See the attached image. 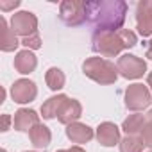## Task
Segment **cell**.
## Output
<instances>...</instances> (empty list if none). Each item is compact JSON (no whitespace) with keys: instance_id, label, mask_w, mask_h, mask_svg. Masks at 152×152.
I'll return each instance as SVG.
<instances>
[{"instance_id":"1","label":"cell","mask_w":152,"mask_h":152,"mask_svg":"<svg viewBox=\"0 0 152 152\" xmlns=\"http://www.w3.org/2000/svg\"><path fill=\"white\" fill-rule=\"evenodd\" d=\"M86 15L95 32H116L125 22L127 4L124 0H90L86 2Z\"/></svg>"},{"instance_id":"2","label":"cell","mask_w":152,"mask_h":152,"mask_svg":"<svg viewBox=\"0 0 152 152\" xmlns=\"http://www.w3.org/2000/svg\"><path fill=\"white\" fill-rule=\"evenodd\" d=\"M93 52L104 57H115L125 48H132L138 43V38L129 29H120L116 32H95L91 41Z\"/></svg>"},{"instance_id":"3","label":"cell","mask_w":152,"mask_h":152,"mask_svg":"<svg viewBox=\"0 0 152 152\" xmlns=\"http://www.w3.org/2000/svg\"><path fill=\"white\" fill-rule=\"evenodd\" d=\"M83 72L88 79H91L102 86L113 84L118 79V68L115 66V63H111L104 57H88L83 63Z\"/></svg>"},{"instance_id":"4","label":"cell","mask_w":152,"mask_h":152,"mask_svg":"<svg viewBox=\"0 0 152 152\" xmlns=\"http://www.w3.org/2000/svg\"><path fill=\"white\" fill-rule=\"evenodd\" d=\"M59 18L68 27L83 25L88 20L86 2H79V0H64V2H61L59 4Z\"/></svg>"},{"instance_id":"5","label":"cell","mask_w":152,"mask_h":152,"mask_svg":"<svg viewBox=\"0 0 152 152\" xmlns=\"http://www.w3.org/2000/svg\"><path fill=\"white\" fill-rule=\"evenodd\" d=\"M152 102V93L147 86L136 83L127 86L125 90V107L131 111H143L150 106Z\"/></svg>"},{"instance_id":"6","label":"cell","mask_w":152,"mask_h":152,"mask_svg":"<svg viewBox=\"0 0 152 152\" xmlns=\"http://www.w3.org/2000/svg\"><path fill=\"white\" fill-rule=\"evenodd\" d=\"M116 68H118V73L125 79H140L147 72V63L134 54H124L118 57Z\"/></svg>"},{"instance_id":"7","label":"cell","mask_w":152,"mask_h":152,"mask_svg":"<svg viewBox=\"0 0 152 152\" xmlns=\"http://www.w3.org/2000/svg\"><path fill=\"white\" fill-rule=\"evenodd\" d=\"M11 29L15 31L16 36L29 38L38 32V18L31 11H20L15 13L11 18Z\"/></svg>"},{"instance_id":"8","label":"cell","mask_w":152,"mask_h":152,"mask_svg":"<svg viewBox=\"0 0 152 152\" xmlns=\"http://www.w3.org/2000/svg\"><path fill=\"white\" fill-rule=\"evenodd\" d=\"M136 27L143 38L152 36V0H141L136 6Z\"/></svg>"},{"instance_id":"9","label":"cell","mask_w":152,"mask_h":152,"mask_svg":"<svg viewBox=\"0 0 152 152\" xmlns=\"http://www.w3.org/2000/svg\"><path fill=\"white\" fill-rule=\"evenodd\" d=\"M36 95H38V88L29 79H18L11 86V97L16 104H29L36 99Z\"/></svg>"},{"instance_id":"10","label":"cell","mask_w":152,"mask_h":152,"mask_svg":"<svg viewBox=\"0 0 152 152\" xmlns=\"http://www.w3.org/2000/svg\"><path fill=\"white\" fill-rule=\"evenodd\" d=\"M39 124V115L34 111V109H18L15 113V118H13V127L20 132H31L32 127H36Z\"/></svg>"},{"instance_id":"11","label":"cell","mask_w":152,"mask_h":152,"mask_svg":"<svg viewBox=\"0 0 152 152\" xmlns=\"http://www.w3.org/2000/svg\"><path fill=\"white\" fill-rule=\"evenodd\" d=\"M99 143L102 147H115L116 143H120V129L113 124V122H102L99 127H97V132H95Z\"/></svg>"},{"instance_id":"12","label":"cell","mask_w":152,"mask_h":152,"mask_svg":"<svg viewBox=\"0 0 152 152\" xmlns=\"http://www.w3.org/2000/svg\"><path fill=\"white\" fill-rule=\"evenodd\" d=\"M66 136L72 143H77V145H83V143H88L93 140L95 132L90 125L86 124H81V122H73L70 125H66Z\"/></svg>"},{"instance_id":"13","label":"cell","mask_w":152,"mask_h":152,"mask_svg":"<svg viewBox=\"0 0 152 152\" xmlns=\"http://www.w3.org/2000/svg\"><path fill=\"white\" fill-rule=\"evenodd\" d=\"M81 116H83V106H81V102L75 100V99H68L63 104V107H61V111L57 115V120L61 124H64V125H70L73 122H77Z\"/></svg>"},{"instance_id":"14","label":"cell","mask_w":152,"mask_h":152,"mask_svg":"<svg viewBox=\"0 0 152 152\" xmlns=\"http://www.w3.org/2000/svg\"><path fill=\"white\" fill-rule=\"evenodd\" d=\"M36 66H38V59H36V56L31 50L25 48V50H20L16 54V57H15V68H16L18 73H23V75L32 73L36 70Z\"/></svg>"},{"instance_id":"15","label":"cell","mask_w":152,"mask_h":152,"mask_svg":"<svg viewBox=\"0 0 152 152\" xmlns=\"http://www.w3.org/2000/svg\"><path fill=\"white\" fill-rule=\"evenodd\" d=\"M66 100H68L66 95H54V97H50V99L45 100L43 106H41V116H43L45 120L57 118V115H59V111H61V107H63V104H64Z\"/></svg>"},{"instance_id":"16","label":"cell","mask_w":152,"mask_h":152,"mask_svg":"<svg viewBox=\"0 0 152 152\" xmlns=\"http://www.w3.org/2000/svg\"><path fill=\"white\" fill-rule=\"evenodd\" d=\"M0 27H2V38H0V48L4 52H13L18 45H22V41H18L15 31L11 29V25H7L6 18H0Z\"/></svg>"},{"instance_id":"17","label":"cell","mask_w":152,"mask_h":152,"mask_svg":"<svg viewBox=\"0 0 152 152\" xmlns=\"http://www.w3.org/2000/svg\"><path fill=\"white\" fill-rule=\"evenodd\" d=\"M29 138H31V143L36 147V148H47L50 145V140H52V132L47 125L43 124H38L36 127H32V131L29 132Z\"/></svg>"},{"instance_id":"18","label":"cell","mask_w":152,"mask_h":152,"mask_svg":"<svg viewBox=\"0 0 152 152\" xmlns=\"http://www.w3.org/2000/svg\"><path fill=\"white\" fill-rule=\"evenodd\" d=\"M45 83H47V86H48L52 91H59L61 88H64L66 77H64L63 70H59V68L52 66V68H48V70H47V73H45Z\"/></svg>"},{"instance_id":"19","label":"cell","mask_w":152,"mask_h":152,"mask_svg":"<svg viewBox=\"0 0 152 152\" xmlns=\"http://www.w3.org/2000/svg\"><path fill=\"white\" fill-rule=\"evenodd\" d=\"M145 122H147V118L143 116V115H129V118H125L124 120V124H122V129L127 132V136H136V134H140L141 132V129L145 127Z\"/></svg>"},{"instance_id":"20","label":"cell","mask_w":152,"mask_h":152,"mask_svg":"<svg viewBox=\"0 0 152 152\" xmlns=\"http://www.w3.org/2000/svg\"><path fill=\"white\" fill-rule=\"evenodd\" d=\"M141 150H143V143L136 136H125L120 141V152H141Z\"/></svg>"},{"instance_id":"21","label":"cell","mask_w":152,"mask_h":152,"mask_svg":"<svg viewBox=\"0 0 152 152\" xmlns=\"http://www.w3.org/2000/svg\"><path fill=\"white\" fill-rule=\"evenodd\" d=\"M145 118H147V122H145V127L140 132V140H141V143L145 147L152 148V109L145 115Z\"/></svg>"},{"instance_id":"22","label":"cell","mask_w":152,"mask_h":152,"mask_svg":"<svg viewBox=\"0 0 152 152\" xmlns=\"http://www.w3.org/2000/svg\"><path fill=\"white\" fill-rule=\"evenodd\" d=\"M22 45L27 47V50H38V48L41 47V38H39V34L36 32V34H32V36H29V38H23V39H22Z\"/></svg>"},{"instance_id":"23","label":"cell","mask_w":152,"mask_h":152,"mask_svg":"<svg viewBox=\"0 0 152 152\" xmlns=\"http://www.w3.org/2000/svg\"><path fill=\"white\" fill-rule=\"evenodd\" d=\"M20 6V0H13V2H0V9L2 11H11Z\"/></svg>"},{"instance_id":"24","label":"cell","mask_w":152,"mask_h":152,"mask_svg":"<svg viewBox=\"0 0 152 152\" xmlns=\"http://www.w3.org/2000/svg\"><path fill=\"white\" fill-rule=\"evenodd\" d=\"M57 152H86V150L81 148L79 145H75V147H72V148H61V150H57Z\"/></svg>"},{"instance_id":"25","label":"cell","mask_w":152,"mask_h":152,"mask_svg":"<svg viewBox=\"0 0 152 152\" xmlns=\"http://www.w3.org/2000/svg\"><path fill=\"white\" fill-rule=\"evenodd\" d=\"M9 122H11V116H9V115H4V127H2L4 132L9 131Z\"/></svg>"},{"instance_id":"26","label":"cell","mask_w":152,"mask_h":152,"mask_svg":"<svg viewBox=\"0 0 152 152\" xmlns=\"http://www.w3.org/2000/svg\"><path fill=\"white\" fill-rule=\"evenodd\" d=\"M145 56H147L148 59H152V39H150L148 45H147V52H145Z\"/></svg>"},{"instance_id":"27","label":"cell","mask_w":152,"mask_h":152,"mask_svg":"<svg viewBox=\"0 0 152 152\" xmlns=\"http://www.w3.org/2000/svg\"><path fill=\"white\" fill-rule=\"evenodd\" d=\"M147 84L150 86V91H152V72L148 73V77H147Z\"/></svg>"},{"instance_id":"28","label":"cell","mask_w":152,"mask_h":152,"mask_svg":"<svg viewBox=\"0 0 152 152\" xmlns=\"http://www.w3.org/2000/svg\"><path fill=\"white\" fill-rule=\"evenodd\" d=\"M2 152H7V150H2Z\"/></svg>"},{"instance_id":"29","label":"cell","mask_w":152,"mask_h":152,"mask_svg":"<svg viewBox=\"0 0 152 152\" xmlns=\"http://www.w3.org/2000/svg\"><path fill=\"white\" fill-rule=\"evenodd\" d=\"M148 152H152V150H148Z\"/></svg>"},{"instance_id":"30","label":"cell","mask_w":152,"mask_h":152,"mask_svg":"<svg viewBox=\"0 0 152 152\" xmlns=\"http://www.w3.org/2000/svg\"><path fill=\"white\" fill-rule=\"evenodd\" d=\"M25 152H29V150H25Z\"/></svg>"}]
</instances>
